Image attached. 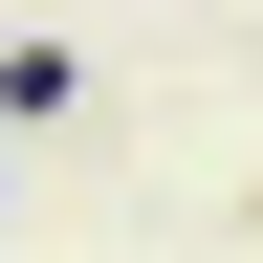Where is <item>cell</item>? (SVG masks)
Masks as SVG:
<instances>
[{
  "mask_svg": "<svg viewBox=\"0 0 263 263\" xmlns=\"http://www.w3.org/2000/svg\"><path fill=\"white\" fill-rule=\"evenodd\" d=\"M66 110H88V66L66 44H0V132H66Z\"/></svg>",
  "mask_w": 263,
  "mask_h": 263,
  "instance_id": "1",
  "label": "cell"
}]
</instances>
